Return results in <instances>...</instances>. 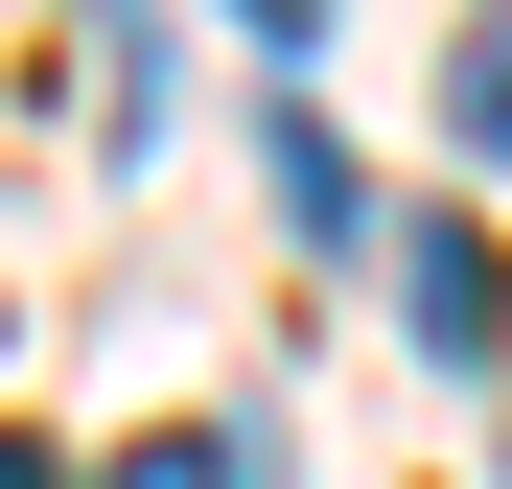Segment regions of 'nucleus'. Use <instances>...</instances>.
Returning <instances> with one entry per match:
<instances>
[{"instance_id":"obj_1","label":"nucleus","mask_w":512,"mask_h":489,"mask_svg":"<svg viewBox=\"0 0 512 489\" xmlns=\"http://www.w3.org/2000/svg\"><path fill=\"white\" fill-rule=\"evenodd\" d=\"M396 303H419V350H489V326H512V280H489V233H466V210H419V233H396Z\"/></svg>"},{"instance_id":"obj_2","label":"nucleus","mask_w":512,"mask_h":489,"mask_svg":"<svg viewBox=\"0 0 512 489\" xmlns=\"http://www.w3.org/2000/svg\"><path fill=\"white\" fill-rule=\"evenodd\" d=\"M443 117H466V163H512V24H466V70H443Z\"/></svg>"},{"instance_id":"obj_3","label":"nucleus","mask_w":512,"mask_h":489,"mask_svg":"<svg viewBox=\"0 0 512 489\" xmlns=\"http://www.w3.org/2000/svg\"><path fill=\"white\" fill-rule=\"evenodd\" d=\"M117 489H256V443H233V420H187V443H140Z\"/></svg>"},{"instance_id":"obj_4","label":"nucleus","mask_w":512,"mask_h":489,"mask_svg":"<svg viewBox=\"0 0 512 489\" xmlns=\"http://www.w3.org/2000/svg\"><path fill=\"white\" fill-rule=\"evenodd\" d=\"M233 24H256V47H303V24H326V0H233Z\"/></svg>"},{"instance_id":"obj_5","label":"nucleus","mask_w":512,"mask_h":489,"mask_svg":"<svg viewBox=\"0 0 512 489\" xmlns=\"http://www.w3.org/2000/svg\"><path fill=\"white\" fill-rule=\"evenodd\" d=\"M0 489H70V466H47V443H0Z\"/></svg>"}]
</instances>
